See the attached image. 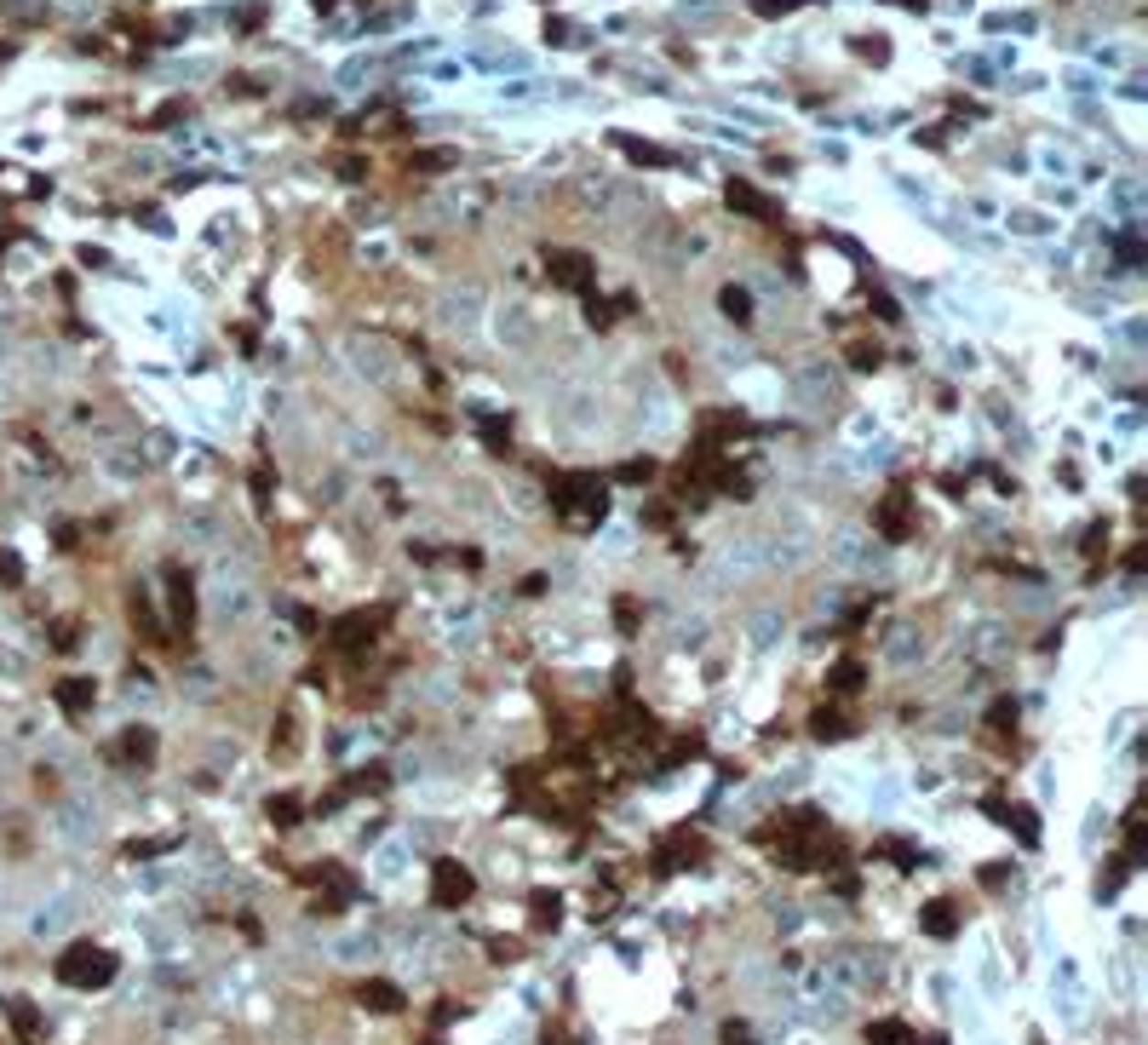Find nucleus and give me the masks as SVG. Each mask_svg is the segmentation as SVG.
Wrapping results in <instances>:
<instances>
[{"mask_svg":"<svg viewBox=\"0 0 1148 1045\" xmlns=\"http://www.w3.org/2000/svg\"><path fill=\"white\" fill-rule=\"evenodd\" d=\"M115 971H121V959L110 948H98L93 936H81V942L58 953V983H70V988H104Z\"/></svg>","mask_w":1148,"mask_h":1045,"instance_id":"2","label":"nucleus"},{"mask_svg":"<svg viewBox=\"0 0 1148 1045\" xmlns=\"http://www.w3.org/2000/svg\"><path fill=\"white\" fill-rule=\"evenodd\" d=\"M609 144H615V149H626V156H632L638 167H672V156H666V149H661V144H649V138H632V133H615Z\"/></svg>","mask_w":1148,"mask_h":1045,"instance_id":"13","label":"nucleus"},{"mask_svg":"<svg viewBox=\"0 0 1148 1045\" xmlns=\"http://www.w3.org/2000/svg\"><path fill=\"white\" fill-rule=\"evenodd\" d=\"M793 6H810V0H752L758 17H782V12H793Z\"/></svg>","mask_w":1148,"mask_h":1045,"instance_id":"27","label":"nucleus"},{"mask_svg":"<svg viewBox=\"0 0 1148 1045\" xmlns=\"http://www.w3.org/2000/svg\"><path fill=\"white\" fill-rule=\"evenodd\" d=\"M844 356H850V368H861V374H868V368H879V362H884V351H879V345H868V339H861V345H850Z\"/></svg>","mask_w":1148,"mask_h":1045,"instance_id":"22","label":"nucleus"},{"mask_svg":"<svg viewBox=\"0 0 1148 1045\" xmlns=\"http://www.w3.org/2000/svg\"><path fill=\"white\" fill-rule=\"evenodd\" d=\"M879 535L884 540H907V528H913V495H907V488H891V495L879 500Z\"/></svg>","mask_w":1148,"mask_h":1045,"instance_id":"6","label":"nucleus"},{"mask_svg":"<svg viewBox=\"0 0 1148 1045\" xmlns=\"http://www.w3.org/2000/svg\"><path fill=\"white\" fill-rule=\"evenodd\" d=\"M265 816H270L276 827H299V822H305V804H299V793H276V799L265 804Z\"/></svg>","mask_w":1148,"mask_h":1045,"instance_id":"18","label":"nucleus"},{"mask_svg":"<svg viewBox=\"0 0 1148 1045\" xmlns=\"http://www.w3.org/2000/svg\"><path fill=\"white\" fill-rule=\"evenodd\" d=\"M552 506H557V517L569 528H597L603 511H609V488H603V477H592V472H569V477L552 483Z\"/></svg>","mask_w":1148,"mask_h":1045,"instance_id":"1","label":"nucleus"},{"mask_svg":"<svg viewBox=\"0 0 1148 1045\" xmlns=\"http://www.w3.org/2000/svg\"><path fill=\"white\" fill-rule=\"evenodd\" d=\"M868 1045H919V1034L902 1017H879V1022H868Z\"/></svg>","mask_w":1148,"mask_h":1045,"instance_id":"14","label":"nucleus"},{"mask_svg":"<svg viewBox=\"0 0 1148 1045\" xmlns=\"http://www.w3.org/2000/svg\"><path fill=\"white\" fill-rule=\"evenodd\" d=\"M655 472H661L655 460H626L620 465V483H655Z\"/></svg>","mask_w":1148,"mask_h":1045,"instance_id":"24","label":"nucleus"},{"mask_svg":"<svg viewBox=\"0 0 1148 1045\" xmlns=\"http://www.w3.org/2000/svg\"><path fill=\"white\" fill-rule=\"evenodd\" d=\"M718 305H724V316H735V322H747L752 316V299H747V288H718Z\"/></svg>","mask_w":1148,"mask_h":1045,"instance_id":"20","label":"nucleus"},{"mask_svg":"<svg viewBox=\"0 0 1148 1045\" xmlns=\"http://www.w3.org/2000/svg\"><path fill=\"white\" fill-rule=\"evenodd\" d=\"M919 925L936 936V942H953V936H959V902H953V896L924 902V908H919Z\"/></svg>","mask_w":1148,"mask_h":1045,"instance_id":"8","label":"nucleus"},{"mask_svg":"<svg viewBox=\"0 0 1148 1045\" xmlns=\"http://www.w3.org/2000/svg\"><path fill=\"white\" fill-rule=\"evenodd\" d=\"M891 6H907V12H924L930 0H891Z\"/></svg>","mask_w":1148,"mask_h":1045,"instance_id":"32","label":"nucleus"},{"mask_svg":"<svg viewBox=\"0 0 1148 1045\" xmlns=\"http://www.w3.org/2000/svg\"><path fill=\"white\" fill-rule=\"evenodd\" d=\"M52 701H58L70 718H81V713L98 701V684H93V678H58V684H52Z\"/></svg>","mask_w":1148,"mask_h":1045,"instance_id":"10","label":"nucleus"},{"mask_svg":"<svg viewBox=\"0 0 1148 1045\" xmlns=\"http://www.w3.org/2000/svg\"><path fill=\"white\" fill-rule=\"evenodd\" d=\"M17 581H24V563H17L12 546H0V586H17Z\"/></svg>","mask_w":1148,"mask_h":1045,"instance_id":"26","label":"nucleus"},{"mask_svg":"<svg viewBox=\"0 0 1148 1045\" xmlns=\"http://www.w3.org/2000/svg\"><path fill=\"white\" fill-rule=\"evenodd\" d=\"M1005 873H1011L1005 862H993V867H982V885H1005Z\"/></svg>","mask_w":1148,"mask_h":1045,"instance_id":"30","label":"nucleus"},{"mask_svg":"<svg viewBox=\"0 0 1148 1045\" xmlns=\"http://www.w3.org/2000/svg\"><path fill=\"white\" fill-rule=\"evenodd\" d=\"M356 1006H367V1011H379V1017H397L408 999H402V988L397 983H385V976H367V983H356Z\"/></svg>","mask_w":1148,"mask_h":1045,"instance_id":"9","label":"nucleus"},{"mask_svg":"<svg viewBox=\"0 0 1148 1045\" xmlns=\"http://www.w3.org/2000/svg\"><path fill=\"white\" fill-rule=\"evenodd\" d=\"M448 161H454L448 149H420V156H408V167H420V173H443Z\"/></svg>","mask_w":1148,"mask_h":1045,"instance_id":"23","label":"nucleus"},{"mask_svg":"<svg viewBox=\"0 0 1148 1045\" xmlns=\"http://www.w3.org/2000/svg\"><path fill=\"white\" fill-rule=\"evenodd\" d=\"M856 52L873 58V63H884V58H891V40H884V35H856Z\"/></svg>","mask_w":1148,"mask_h":1045,"instance_id":"25","label":"nucleus"},{"mask_svg":"<svg viewBox=\"0 0 1148 1045\" xmlns=\"http://www.w3.org/2000/svg\"><path fill=\"white\" fill-rule=\"evenodd\" d=\"M861 684H868V667H861V660H838V667L827 672V690L833 695H856Z\"/></svg>","mask_w":1148,"mask_h":1045,"instance_id":"15","label":"nucleus"},{"mask_svg":"<svg viewBox=\"0 0 1148 1045\" xmlns=\"http://www.w3.org/2000/svg\"><path fill=\"white\" fill-rule=\"evenodd\" d=\"M121 758L126 764H149L156 758V730H126L121 735Z\"/></svg>","mask_w":1148,"mask_h":1045,"instance_id":"17","label":"nucleus"},{"mask_svg":"<svg viewBox=\"0 0 1148 1045\" xmlns=\"http://www.w3.org/2000/svg\"><path fill=\"white\" fill-rule=\"evenodd\" d=\"M988 730H1016V701H1011V695H1000V701H993V713H988Z\"/></svg>","mask_w":1148,"mask_h":1045,"instance_id":"21","label":"nucleus"},{"mask_svg":"<svg viewBox=\"0 0 1148 1045\" xmlns=\"http://www.w3.org/2000/svg\"><path fill=\"white\" fill-rule=\"evenodd\" d=\"M546 276H552L563 293H586L592 276H597V265L586 259V253H574V247H546Z\"/></svg>","mask_w":1148,"mask_h":1045,"instance_id":"4","label":"nucleus"},{"mask_svg":"<svg viewBox=\"0 0 1148 1045\" xmlns=\"http://www.w3.org/2000/svg\"><path fill=\"white\" fill-rule=\"evenodd\" d=\"M672 850H655V873H678L683 862H701V839L695 833H672Z\"/></svg>","mask_w":1148,"mask_h":1045,"instance_id":"11","label":"nucleus"},{"mask_svg":"<svg viewBox=\"0 0 1148 1045\" xmlns=\"http://www.w3.org/2000/svg\"><path fill=\"white\" fill-rule=\"evenodd\" d=\"M540 1045H569V1034H563V1029H546V1040H540Z\"/></svg>","mask_w":1148,"mask_h":1045,"instance_id":"31","label":"nucleus"},{"mask_svg":"<svg viewBox=\"0 0 1148 1045\" xmlns=\"http://www.w3.org/2000/svg\"><path fill=\"white\" fill-rule=\"evenodd\" d=\"M868 305H873V310L884 316V322H896V316H902V310H896V299H891V293H873V299H868Z\"/></svg>","mask_w":1148,"mask_h":1045,"instance_id":"29","label":"nucleus"},{"mask_svg":"<svg viewBox=\"0 0 1148 1045\" xmlns=\"http://www.w3.org/2000/svg\"><path fill=\"white\" fill-rule=\"evenodd\" d=\"M850 730H856V724L844 718V713L833 707V701H827V707H815V713H810V735H815V741H844Z\"/></svg>","mask_w":1148,"mask_h":1045,"instance_id":"12","label":"nucleus"},{"mask_svg":"<svg viewBox=\"0 0 1148 1045\" xmlns=\"http://www.w3.org/2000/svg\"><path fill=\"white\" fill-rule=\"evenodd\" d=\"M724 201L741 212V219H758V224H775L782 219V207H770L764 196H758V190L747 184V179H729V190H724Z\"/></svg>","mask_w":1148,"mask_h":1045,"instance_id":"7","label":"nucleus"},{"mask_svg":"<svg viewBox=\"0 0 1148 1045\" xmlns=\"http://www.w3.org/2000/svg\"><path fill=\"white\" fill-rule=\"evenodd\" d=\"M471 896H476V879H471L465 862L443 856L437 867H431V902H437V908H465Z\"/></svg>","mask_w":1148,"mask_h":1045,"instance_id":"3","label":"nucleus"},{"mask_svg":"<svg viewBox=\"0 0 1148 1045\" xmlns=\"http://www.w3.org/2000/svg\"><path fill=\"white\" fill-rule=\"evenodd\" d=\"M6 1011H12V1034L17 1040H40V1011L29 1006V999H12Z\"/></svg>","mask_w":1148,"mask_h":1045,"instance_id":"19","label":"nucleus"},{"mask_svg":"<svg viewBox=\"0 0 1148 1045\" xmlns=\"http://www.w3.org/2000/svg\"><path fill=\"white\" fill-rule=\"evenodd\" d=\"M529 920H534V931L557 925V920H563V896H557V890H534V896H529Z\"/></svg>","mask_w":1148,"mask_h":1045,"instance_id":"16","label":"nucleus"},{"mask_svg":"<svg viewBox=\"0 0 1148 1045\" xmlns=\"http://www.w3.org/2000/svg\"><path fill=\"white\" fill-rule=\"evenodd\" d=\"M385 626V609H351L344 621L333 626V644L344 649V655H356L362 644H374V632Z\"/></svg>","mask_w":1148,"mask_h":1045,"instance_id":"5","label":"nucleus"},{"mask_svg":"<svg viewBox=\"0 0 1148 1045\" xmlns=\"http://www.w3.org/2000/svg\"><path fill=\"white\" fill-rule=\"evenodd\" d=\"M546 40H552V47H569L574 29H569V24H557V17H546Z\"/></svg>","mask_w":1148,"mask_h":1045,"instance_id":"28","label":"nucleus"}]
</instances>
